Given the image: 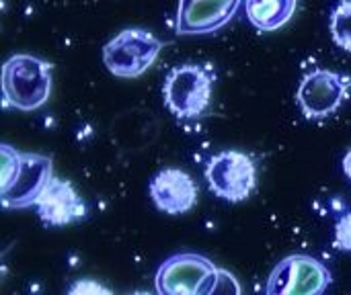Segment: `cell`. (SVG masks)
<instances>
[{"label": "cell", "instance_id": "15", "mask_svg": "<svg viewBox=\"0 0 351 295\" xmlns=\"http://www.w3.org/2000/svg\"><path fill=\"white\" fill-rule=\"evenodd\" d=\"M333 246H335L337 251L351 253V211H348L346 216H341V218L337 220Z\"/></svg>", "mask_w": 351, "mask_h": 295}, {"label": "cell", "instance_id": "11", "mask_svg": "<svg viewBox=\"0 0 351 295\" xmlns=\"http://www.w3.org/2000/svg\"><path fill=\"white\" fill-rule=\"evenodd\" d=\"M148 193L160 211L169 216H181L195 207L199 191L191 175H187L185 170L162 168L152 177Z\"/></svg>", "mask_w": 351, "mask_h": 295}, {"label": "cell", "instance_id": "7", "mask_svg": "<svg viewBox=\"0 0 351 295\" xmlns=\"http://www.w3.org/2000/svg\"><path fill=\"white\" fill-rule=\"evenodd\" d=\"M350 74L319 68L302 78L296 101L306 119H327L350 99Z\"/></svg>", "mask_w": 351, "mask_h": 295}, {"label": "cell", "instance_id": "17", "mask_svg": "<svg viewBox=\"0 0 351 295\" xmlns=\"http://www.w3.org/2000/svg\"><path fill=\"white\" fill-rule=\"evenodd\" d=\"M343 172L350 177V181H351V150L346 154V158H343Z\"/></svg>", "mask_w": 351, "mask_h": 295}, {"label": "cell", "instance_id": "3", "mask_svg": "<svg viewBox=\"0 0 351 295\" xmlns=\"http://www.w3.org/2000/svg\"><path fill=\"white\" fill-rule=\"evenodd\" d=\"M216 74L204 64H183L175 66L162 86L165 103L171 113L179 119L202 117L212 103Z\"/></svg>", "mask_w": 351, "mask_h": 295}, {"label": "cell", "instance_id": "13", "mask_svg": "<svg viewBox=\"0 0 351 295\" xmlns=\"http://www.w3.org/2000/svg\"><path fill=\"white\" fill-rule=\"evenodd\" d=\"M331 35L333 41L351 51V0H341L331 12Z\"/></svg>", "mask_w": 351, "mask_h": 295}, {"label": "cell", "instance_id": "1", "mask_svg": "<svg viewBox=\"0 0 351 295\" xmlns=\"http://www.w3.org/2000/svg\"><path fill=\"white\" fill-rule=\"evenodd\" d=\"M51 92V64L31 53H14L2 66L4 107L35 111Z\"/></svg>", "mask_w": 351, "mask_h": 295}, {"label": "cell", "instance_id": "2", "mask_svg": "<svg viewBox=\"0 0 351 295\" xmlns=\"http://www.w3.org/2000/svg\"><path fill=\"white\" fill-rule=\"evenodd\" d=\"M220 279L222 269L208 257L179 253L158 267L154 285L162 295H212L220 290Z\"/></svg>", "mask_w": 351, "mask_h": 295}, {"label": "cell", "instance_id": "8", "mask_svg": "<svg viewBox=\"0 0 351 295\" xmlns=\"http://www.w3.org/2000/svg\"><path fill=\"white\" fill-rule=\"evenodd\" d=\"M37 216L49 228L70 226L88 216V207L74 189L70 181H62L51 177L43 191L39 193L37 201Z\"/></svg>", "mask_w": 351, "mask_h": 295}, {"label": "cell", "instance_id": "16", "mask_svg": "<svg viewBox=\"0 0 351 295\" xmlns=\"http://www.w3.org/2000/svg\"><path fill=\"white\" fill-rule=\"evenodd\" d=\"M68 294L72 295H109L111 292L107 290V287H103V285H99L97 281H93V279H80V281H76L74 285H70V290H68Z\"/></svg>", "mask_w": 351, "mask_h": 295}, {"label": "cell", "instance_id": "4", "mask_svg": "<svg viewBox=\"0 0 351 295\" xmlns=\"http://www.w3.org/2000/svg\"><path fill=\"white\" fill-rule=\"evenodd\" d=\"M162 41L146 29H123L103 47V64L117 78L142 76L158 57Z\"/></svg>", "mask_w": 351, "mask_h": 295}, {"label": "cell", "instance_id": "6", "mask_svg": "<svg viewBox=\"0 0 351 295\" xmlns=\"http://www.w3.org/2000/svg\"><path fill=\"white\" fill-rule=\"evenodd\" d=\"M331 285L329 269L308 255H290L269 273L267 295H319Z\"/></svg>", "mask_w": 351, "mask_h": 295}, {"label": "cell", "instance_id": "5", "mask_svg": "<svg viewBox=\"0 0 351 295\" xmlns=\"http://www.w3.org/2000/svg\"><path fill=\"white\" fill-rule=\"evenodd\" d=\"M206 181L216 197L228 203H241L257 187V168L249 154L224 150L208 162Z\"/></svg>", "mask_w": 351, "mask_h": 295}, {"label": "cell", "instance_id": "9", "mask_svg": "<svg viewBox=\"0 0 351 295\" xmlns=\"http://www.w3.org/2000/svg\"><path fill=\"white\" fill-rule=\"evenodd\" d=\"M51 179V158L43 154H21V166L12 183L0 191L2 205L6 209H25L35 205L39 193Z\"/></svg>", "mask_w": 351, "mask_h": 295}, {"label": "cell", "instance_id": "14", "mask_svg": "<svg viewBox=\"0 0 351 295\" xmlns=\"http://www.w3.org/2000/svg\"><path fill=\"white\" fill-rule=\"evenodd\" d=\"M0 154H2L0 191H2V189H6V187L12 183V179H14V175H16L19 166H21V154H23V152H16V150H14L12 146H8V144H2Z\"/></svg>", "mask_w": 351, "mask_h": 295}, {"label": "cell", "instance_id": "12", "mask_svg": "<svg viewBox=\"0 0 351 295\" xmlns=\"http://www.w3.org/2000/svg\"><path fill=\"white\" fill-rule=\"evenodd\" d=\"M298 0H245L249 23L257 31H276L296 12Z\"/></svg>", "mask_w": 351, "mask_h": 295}, {"label": "cell", "instance_id": "10", "mask_svg": "<svg viewBox=\"0 0 351 295\" xmlns=\"http://www.w3.org/2000/svg\"><path fill=\"white\" fill-rule=\"evenodd\" d=\"M243 0H179L175 29L179 35H210L237 14Z\"/></svg>", "mask_w": 351, "mask_h": 295}]
</instances>
